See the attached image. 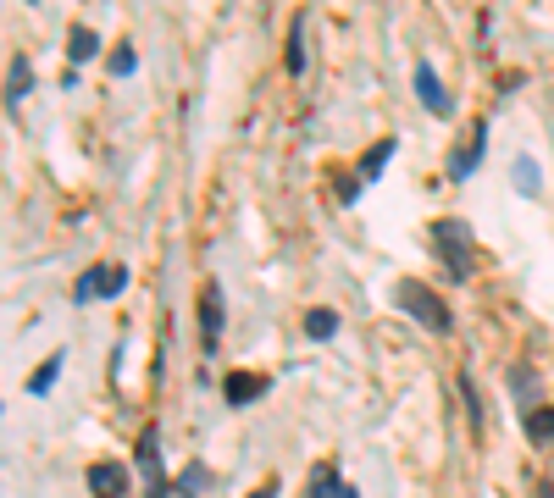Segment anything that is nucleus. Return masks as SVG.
Wrapping results in <instances>:
<instances>
[{"mask_svg":"<svg viewBox=\"0 0 554 498\" xmlns=\"http://www.w3.org/2000/svg\"><path fill=\"white\" fill-rule=\"evenodd\" d=\"M106 67H111V78H128V72L139 67V56H133V45H117V50H111V61H106Z\"/></svg>","mask_w":554,"mask_h":498,"instance_id":"412c9836","label":"nucleus"},{"mask_svg":"<svg viewBox=\"0 0 554 498\" xmlns=\"http://www.w3.org/2000/svg\"><path fill=\"white\" fill-rule=\"evenodd\" d=\"M305 498H355V487L344 482L333 465H316V471H311V493H305Z\"/></svg>","mask_w":554,"mask_h":498,"instance_id":"f8f14e48","label":"nucleus"},{"mask_svg":"<svg viewBox=\"0 0 554 498\" xmlns=\"http://www.w3.org/2000/svg\"><path fill=\"white\" fill-rule=\"evenodd\" d=\"M543 189V166L532 155H516V194H538Z\"/></svg>","mask_w":554,"mask_h":498,"instance_id":"dca6fc26","label":"nucleus"},{"mask_svg":"<svg viewBox=\"0 0 554 498\" xmlns=\"http://www.w3.org/2000/svg\"><path fill=\"white\" fill-rule=\"evenodd\" d=\"M394 150H399V139H377L372 150L361 155V178H355V189H366V183H377V178H383V166L394 161Z\"/></svg>","mask_w":554,"mask_h":498,"instance_id":"9d476101","label":"nucleus"},{"mask_svg":"<svg viewBox=\"0 0 554 498\" xmlns=\"http://www.w3.org/2000/svg\"><path fill=\"white\" fill-rule=\"evenodd\" d=\"M200 344L205 355H222V288L217 283H205L200 294Z\"/></svg>","mask_w":554,"mask_h":498,"instance_id":"423d86ee","label":"nucleus"},{"mask_svg":"<svg viewBox=\"0 0 554 498\" xmlns=\"http://www.w3.org/2000/svg\"><path fill=\"white\" fill-rule=\"evenodd\" d=\"M56 377H61V355H50L45 366H39L34 377H28V393H39V399H45V393L56 388Z\"/></svg>","mask_w":554,"mask_h":498,"instance_id":"a211bd4d","label":"nucleus"},{"mask_svg":"<svg viewBox=\"0 0 554 498\" xmlns=\"http://www.w3.org/2000/svg\"><path fill=\"white\" fill-rule=\"evenodd\" d=\"M305 28H311V17L294 12V23H289V56H283V67H289L294 78L305 72Z\"/></svg>","mask_w":554,"mask_h":498,"instance_id":"4468645a","label":"nucleus"},{"mask_svg":"<svg viewBox=\"0 0 554 498\" xmlns=\"http://www.w3.org/2000/svg\"><path fill=\"white\" fill-rule=\"evenodd\" d=\"M139 465H145V498H167L172 487H167V471H161V443H156V432H145V438H139Z\"/></svg>","mask_w":554,"mask_h":498,"instance_id":"0eeeda50","label":"nucleus"},{"mask_svg":"<svg viewBox=\"0 0 554 498\" xmlns=\"http://www.w3.org/2000/svg\"><path fill=\"white\" fill-rule=\"evenodd\" d=\"M410 83H416V100H422V111H427V117H455V95L444 89V78H438V67H433V61H416Z\"/></svg>","mask_w":554,"mask_h":498,"instance_id":"7ed1b4c3","label":"nucleus"},{"mask_svg":"<svg viewBox=\"0 0 554 498\" xmlns=\"http://www.w3.org/2000/svg\"><path fill=\"white\" fill-rule=\"evenodd\" d=\"M527 438L532 443H554V404H532L527 410Z\"/></svg>","mask_w":554,"mask_h":498,"instance_id":"2eb2a0df","label":"nucleus"},{"mask_svg":"<svg viewBox=\"0 0 554 498\" xmlns=\"http://www.w3.org/2000/svg\"><path fill=\"white\" fill-rule=\"evenodd\" d=\"M510 388H516V399H521V404H527V410H532V404H538V371L516 366V371H510Z\"/></svg>","mask_w":554,"mask_h":498,"instance_id":"f3484780","label":"nucleus"},{"mask_svg":"<svg viewBox=\"0 0 554 498\" xmlns=\"http://www.w3.org/2000/svg\"><path fill=\"white\" fill-rule=\"evenodd\" d=\"M89 493L95 498H128V471L117 460H95L89 465Z\"/></svg>","mask_w":554,"mask_h":498,"instance_id":"6e6552de","label":"nucleus"},{"mask_svg":"<svg viewBox=\"0 0 554 498\" xmlns=\"http://www.w3.org/2000/svg\"><path fill=\"white\" fill-rule=\"evenodd\" d=\"M28 6H39V0H28Z\"/></svg>","mask_w":554,"mask_h":498,"instance_id":"b1692460","label":"nucleus"},{"mask_svg":"<svg viewBox=\"0 0 554 498\" xmlns=\"http://www.w3.org/2000/svg\"><path fill=\"white\" fill-rule=\"evenodd\" d=\"M305 332H311V338H333L338 316H333V310H311V316H305Z\"/></svg>","mask_w":554,"mask_h":498,"instance_id":"aec40b11","label":"nucleus"},{"mask_svg":"<svg viewBox=\"0 0 554 498\" xmlns=\"http://www.w3.org/2000/svg\"><path fill=\"white\" fill-rule=\"evenodd\" d=\"M28 89H34V61L12 56V67H6V106H23Z\"/></svg>","mask_w":554,"mask_h":498,"instance_id":"9b49d317","label":"nucleus"},{"mask_svg":"<svg viewBox=\"0 0 554 498\" xmlns=\"http://www.w3.org/2000/svg\"><path fill=\"white\" fill-rule=\"evenodd\" d=\"M205 482H211V471H205V465H183V471H178V493L183 498L205 493Z\"/></svg>","mask_w":554,"mask_h":498,"instance_id":"6ab92c4d","label":"nucleus"},{"mask_svg":"<svg viewBox=\"0 0 554 498\" xmlns=\"http://www.w3.org/2000/svg\"><path fill=\"white\" fill-rule=\"evenodd\" d=\"M122 288H128V272H122V266H95V272H84L73 283V299L78 305H89V299H117Z\"/></svg>","mask_w":554,"mask_h":498,"instance_id":"39448f33","label":"nucleus"},{"mask_svg":"<svg viewBox=\"0 0 554 498\" xmlns=\"http://www.w3.org/2000/svg\"><path fill=\"white\" fill-rule=\"evenodd\" d=\"M394 305L405 310L410 321H422L427 332H449V305L422 283V277H399V283H394Z\"/></svg>","mask_w":554,"mask_h":498,"instance_id":"f03ea898","label":"nucleus"},{"mask_svg":"<svg viewBox=\"0 0 554 498\" xmlns=\"http://www.w3.org/2000/svg\"><path fill=\"white\" fill-rule=\"evenodd\" d=\"M100 56V34L95 28H84V23H73V34H67V61H95Z\"/></svg>","mask_w":554,"mask_h":498,"instance_id":"ddd939ff","label":"nucleus"},{"mask_svg":"<svg viewBox=\"0 0 554 498\" xmlns=\"http://www.w3.org/2000/svg\"><path fill=\"white\" fill-rule=\"evenodd\" d=\"M250 498H277V482H266V487H255Z\"/></svg>","mask_w":554,"mask_h":498,"instance_id":"4be33fe9","label":"nucleus"},{"mask_svg":"<svg viewBox=\"0 0 554 498\" xmlns=\"http://www.w3.org/2000/svg\"><path fill=\"white\" fill-rule=\"evenodd\" d=\"M538 498H554V482H543V487H538Z\"/></svg>","mask_w":554,"mask_h":498,"instance_id":"5701e85b","label":"nucleus"},{"mask_svg":"<svg viewBox=\"0 0 554 498\" xmlns=\"http://www.w3.org/2000/svg\"><path fill=\"white\" fill-rule=\"evenodd\" d=\"M482 155H488V117H482V122H471V133L455 144V155H449V178H455V183H466L471 172L482 166Z\"/></svg>","mask_w":554,"mask_h":498,"instance_id":"20e7f679","label":"nucleus"},{"mask_svg":"<svg viewBox=\"0 0 554 498\" xmlns=\"http://www.w3.org/2000/svg\"><path fill=\"white\" fill-rule=\"evenodd\" d=\"M266 388H272V382H266V371H228V382H222L228 404H255Z\"/></svg>","mask_w":554,"mask_h":498,"instance_id":"1a4fd4ad","label":"nucleus"},{"mask_svg":"<svg viewBox=\"0 0 554 498\" xmlns=\"http://www.w3.org/2000/svg\"><path fill=\"white\" fill-rule=\"evenodd\" d=\"M433 249L449 261V277H455V283H466V277L477 272V238H471V227L460 222V216L433 222Z\"/></svg>","mask_w":554,"mask_h":498,"instance_id":"f257e3e1","label":"nucleus"}]
</instances>
